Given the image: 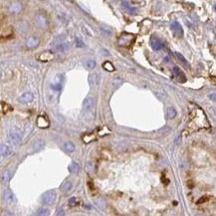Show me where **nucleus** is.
<instances>
[{"mask_svg":"<svg viewBox=\"0 0 216 216\" xmlns=\"http://www.w3.org/2000/svg\"><path fill=\"white\" fill-rule=\"evenodd\" d=\"M56 198H57V194L54 190H48L42 195V202L44 204H47V205H51V204H54L56 201Z\"/></svg>","mask_w":216,"mask_h":216,"instance_id":"nucleus-1","label":"nucleus"},{"mask_svg":"<svg viewBox=\"0 0 216 216\" xmlns=\"http://www.w3.org/2000/svg\"><path fill=\"white\" fill-rule=\"evenodd\" d=\"M134 39V35L127 34V33H126V34H123L119 38V45L123 46V47H130L131 45V43H133Z\"/></svg>","mask_w":216,"mask_h":216,"instance_id":"nucleus-2","label":"nucleus"},{"mask_svg":"<svg viewBox=\"0 0 216 216\" xmlns=\"http://www.w3.org/2000/svg\"><path fill=\"white\" fill-rule=\"evenodd\" d=\"M3 200L8 205H13L16 203V197L10 189H6L3 192Z\"/></svg>","mask_w":216,"mask_h":216,"instance_id":"nucleus-3","label":"nucleus"},{"mask_svg":"<svg viewBox=\"0 0 216 216\" xmlns=\"http://www.w3.org/2000/svg\"><path fill=\"white\" fill-rule=\"evenodd\" d=\"M170 28H171V31L173 32L175 37H182L183 36V29H182V26L179 24V22L177 21H173L171 25H170Z\"/></svg>","mask_w":216,"mask_h":216,"instance_id":"nucleus-4","label":"nucleus"},{"mask_svg":"<svg viewBox=\"0 0 216 216\" xmlns=\"http://www.w3.org/2000/svg\"><path fill=\"white\" fill-rule=\"evenodd\" d=\"M172 73H173L174 78L178 81L179 83H185V82H186V77H185L184 73L182 72L181 70L178 68V67H174V68L172 69Z\"/></svg>","mask_w":216,"mask_h":216,"instance_id":"nucleus-5","label":"nucleus"},{"mask_svg":"<svg viewBox=\"0 0 216 216\" xmlns=\"http://www.w3.org/2000/svg\"><path fill=\"white\" fill-rule=\"evenodd\" d=\"M150 43L151 48H153L154 51H159V50H161L163 48V43H162L158 38L154 37V36H153V37L150 38Z\"/></svg>","mask_w":216,"mask_h":216,"instance_id":"nucleus-6","label":"nucleus"},{"mask_svg":"<svg viewBox=\"0 0 216 216\" xmlns=\"http://www.w3.org/2000/svg\"><path fill=\"white\" fill-rule=\"evenodd\" d=\"M8 139L12 144L14 145H19L21 144V136L20 134L16 131H11V133L8 134Z\"/></svg>","mask_w":216,"mask_h":216,"instance_id":"nucleus-7","label":"nucleus"},{"mask_svg":"<svg viewBox=\"0 0 216 216\" xmlns=\"http://www.w3.org/2000/svg\"><path fill=\"white\" fill-rule=\"evenodd\" d=\"M33 99H34L33 94H32V93H30V92H28V93H24L22 96L19 97L18 102L21 103V104H29V103L32 102Z\"/></svg>","mask_w":216,"mask_h":216,"instance_id":"nucleus-8","label":"nucleus"},{"mask_svg":"<svg viewBox=\"0 0 216 216\" xmlns=\"http://www.w3.org/2000/svg\"><path fill=\"white\" fill-rule=\"evenodd\" d=\"M37 126L40 128H47L50 126L49 120L46 117L44 116H39L37 117Z\"/></svg>","mask_w":216,"mask_h":216,"instance_id":"nucleus-9","label":"nucleus"},{"mask_svg":"<svg viewBox=\"0 0 216 216\" xmlns=\"http://www.w3.org/2000/svg\"><path fill=\"white\" fill-rule=\"evenodd\" d=\"M53 58H54V54H53V53L44 52V53H42V54L39 55L38 60H40L42 62H48V61H51Z\"/></svg>","mask_w":216,"mask_h":216,"instance_id":"nucleus-10","label":"nucleus"},{"mask_svg":"<svg viewBox=\"0 0 216 216\" xmlns=\"http://www.w3.org/2000/svg\"><path fill=\"white\" fill-rule=\"evenodd\" d=\"M93 107H94V99H93L92 97L86 98V99L84 100V102H83V108H84V110L89 111V110H91Z\"/></svg>","mask_w":216,"mask_h":216,"instance_id":"nucleus-11","label":"nucleus"},{"mask_svg":"<svg viewBox=\"0 0 216 216\" xmlns=\"http://www.w3.org/2000/svg\"><path fill=\"white\" fill-rule=\"evenodd\" d=\"M174 54H175V56H176V58L178 59V61L181 63V65H182V66H184L185 68H188V69L190 68V65H189L188 61H187L186 59H185V57H184L183 55L181 54V53H179V52H175Z\"/></svg>","mask_w":216,"mask_h":216,"instance_id":"nucleus-12","label":"nucleus"},{"mask_svg":"<svg viewBox=\"0 0 216 216\" xmlns=\"http://www.w3.org/2000/svg\"><path fill=\"white\" fill-rule=\"evenodd\" d=\"M12 176H13V171L11 169H7V170H5V171L3 172V174H2V182L3 183H8V182L10 181V179L12 178Z\"/></svg>","mask_w":216,"mask_h":216,"instance_id":"nucleus-13","label":"nucleus"},{"mask_svg":"<svg viewBox=\"0 0 216 216\" xmlns=\"http://www.w3.org/2000/svg\"><path fill=\"white\" fill-rule=\"evenodd\" d=\"M39 45V40H38V38H36V37H30L29 39H28V41H27V47L28 48H30V49H33V48H36Z\"/></svg>","mask_w":216,"mask_h":216,"instance_id":"nucleus-14","label":"nucleus"},{"mask_svg":"<svg viewBox=\"0 0 216 216\" xmlns=\"http://www.w3.org/2000/svg\"><path fill=\"white\" fill-rule=\"evenodd\" d=\"M11 153V150L6 144L0 145V155L1 156H8Z\"/></svg>","mask_w":216,"mask_h":216,"instance_id":"nucleus-15","label":"nucleus"},{"mask_svg":"<svg viewBox=\"0 0 216 216\" xmlns=\"http://www.w3.org/2000/svg\"><path fill=\"white\" fill-rule=\"evenodd\" d=\"M166 116H167L168 120H172V119H174L176 116H177V112H176V110L174 108L169 107V108L167 109V111H166Z\"/></svg>","mask_w":216,"mask_h":216,"instance_id":"nucleus-16","label":"nucleus"},{"mask_svg":"<svg viewBox=\"0 0 216 216\" xmlns=\"http://www.w3.org/2000/svg\"><path fill=\"white\" fill-rule=\"evenodd\" d=\"M44 145H45L44 141H42V139H38V141H36L34 144H33V148H34L35 151H38V150H41L42 148L44 147Z\"/></svg>","mask_w":216,"mask_h":216,"instance_id":"nucleus-17","label":"nucleus"},{"mask_svg":"<svg viewBox=\"0 0 216 216\" xmlns=\"http://www.w3.org/2000/svg\"><path fill=\"white\" fill-rule=\"evenodd\" d=\"M68 169L71 173H77V172H79L80 166L77 162H72V163L68 166Z\"/></svg>","mask_w":216,"mask_h":216,"instance_id":"nucleus-18","label":"nucleus"},{"mask_svg":"<svg viewBox=\"0 0 216 216\" xmlns=\"http://www.w3.org/2000/svg\"><path fill=\"white\" fill-rule=\"evenodd\" d=\"M64 150H65L67 153H71L75 150V144L71 142H67L64 144Z\"/></svg>","mask_w":216,"mask_h":216,"instance_id":"nucleus-19","label":"nucleus"},{"mask_svg":"<svg viewBox=\"0 0 216 216\" xmlns=\"http://www.w3.org/2000/svg\"><path fill=\"white\" fill-rule=\"evenodd\" d=\"M72 187H73V185H72V183L70 181H65L64 182L63 184H62V186H61V190L63 192H69L70 190L72 189Z\"/></svg>","mask_w":216,"mask_h":216,"instance_id":"nucleus-20","label":"nucleus"},{"mask_svg":"<svg viewBox=\"0 0 216 216\" xmlns=\"http://www.w3.org/2000/svg\"><path fill=\"white\" fill-rule=\"evenodd\" d=\"M103 68L105 70H107L108 72H114L115 71V67H114V65L111 63L110 61L105 62V63L103 64Z\"/></svg>","mask_w":216,"mask_h":216,"instance_id":"nucleus-21","label":"nucleus"},{"mask_svg":"<svg viewBox=\"0 0 216 216\" xmlns=\"http://www.w3.org/2000/svg\"><path fill=\"white\" fill-rule=\"evenodd\" d=\"M85 67L88 70H93L95 69V67H96V61L95 60H92V59H90V60H87L85 62Z\"/></svg>","mask_w":216,"mask_h":216,"instance_id":"nucleus-22","label":"nucleus"},{"mask_svg":"<svg viewBox=\"0 0 216 216\" xmlns=\"http://www.w3.org/2000/svg\"><path fill=\"white\" fill-rule=\"evenodd\" d=\"M123 6L128 10V12L130 13V14H136V12H137V10L136 9V8L131 7V6H130V4H128L127 1L123 2Z\"/></svg>","mask_w":216,"mask_h":216,"instance_id":"nucleus-23","label":"nucleus"},{"mask_svg":"<svg viewBox=\"0 0 216 216\" xmlns=\"http://www.w3.org/2000/svg\"><path fill=\"white\" fill-rule=\"evenodd\" d=\"M89 83L91 86H95L98 84V76L96 74H90L89 75Z\"/></svg>","mask_w":216,"mask_h":216,"instance_id":"nucleus-24","label":"nucleus"},{"mask_svg":"<svg viewBox=\"0 0 216 216\" xmlns=\"http://www.w3.org/2000/svg\"><path fill=\"white\" fill-rule=\"evenodd\" d=\"M70 48V44L69 43H61L57 46V50L61 52H65Z\"/></svg>","mask_w":216,"mask_h":216,"instance_id":"nucleus-25","label":"nucleus"},{"mask_svg":"<svg viewBox=\"0 0 216 216\" xmlns=\"http://www.w3.org/2000/svg\"><path fill=\"white\" fill-rule=\"evenodd\" d=\"M49 209L47 208H40L37 211V215H49Z\"/></svg>","mask_w":216,"mask_h":216,"instance_id":"nucleus-26","label":"nucleus"},{"mask_svg":"<svg viewBox=\"0 0 216 216\" xmlns=\"http://www.w3.org/2000/svg\"><path fill=\"white\" fill-rule=\"evenodd\" d=\"M78 199L76 198V197H71L69 199V205L70 206H76V205H78Z\"/></svg>","mask_w":216,"mask_h":216,"instance_id":"nucleus-27","label":"nucleus"},{"mask_svg":"<svg viewBox=\"0 0 216 216\" xmlns=\"http://www.w3.org/2000/svg\"><path fill=\"white\" fill-rule=\"evenodd\" d=\"M75 43H76V47H78V48H82V47L85 46L84 42L81 40V39H79V38H76Z\"/></svg>","mask_w":216,"mask_h":216,"instance_id":"nucleus-28","label":"nucleus"},{"mask_svg":"<svg viewBox=\"0 0 216 216\" xmlns=\"http://www.w3.org/2000/svg\"><path fill=\"white\" fill-rule=\"evenodd\" d=\"M52 88L54 89L55 91H59V90H61V83L58 82V83H56V84H53Z\"/></svg>","mask_w":216,"mask_h":216,"instance_id":"nucleus-29","label":"nucleus"},{"mask_svg":"<svg viewBox=\"0 0 216 216\" xmlns=\"http://www.w3.org/2000/svg\"><path fill=\"white\" fill-rule=\"evenodd\" d=\"M86 169H87V171H88V172H92V171H93V169H94V168H93L92 162H88V163H87V165H86Z\"/></svg>","mask_w":216,"mask_h":216,"instance_id":"nucleus-30","label":"nucleus"},{"mask_svg":"<svg viewBox=\"0 0 216 216\" xmlns=\"http://www.w3.org/2000/svg\"><path fill=\"white\" fill-rule=\"evenodd\" d=\"M62 211H63V210H62V209L59 210V212L57 213V215H64V212H62Z\"/></svg>","mask_w":216,"mask_h":216,"instance_id":"nucleus-31","label":"nucleus"},{"mask_svg":"<svg viewBox=\"0 0 216 216\" xmlns=\"http://www.w3.org/2000/svg\"><path fill=\"white\" fill-rule=\"evenodd\" d=\"M0 78H1V72H0Z\"/></svg>","mask_w":216,"mask_h":216,"instance_id":"nucleus-32","label":"nucleus"}]
</instances>
